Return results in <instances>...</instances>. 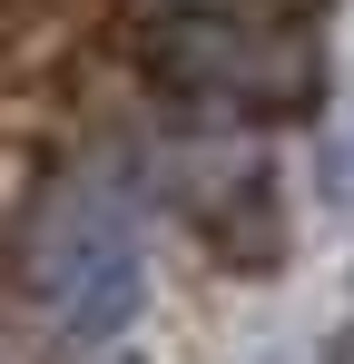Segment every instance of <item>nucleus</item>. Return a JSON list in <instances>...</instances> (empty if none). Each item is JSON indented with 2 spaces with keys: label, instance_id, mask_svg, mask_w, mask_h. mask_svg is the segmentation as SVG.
<instances>
[{
  "label": "nucleus",
  "instance_id": "f257e3e1",
  "mask_svg": "<svg viewBox=\"0 0 354 364\" xmlns=\"http://www.w3.org/2000/svg\"><path fill=\"white\" fill-rule=\"evenodd\" d=\"M30 305L69 355H109L148 315V237L109 178H59L30 217Z\"/></svg>",
  "mask_w": 354,
  "mask_h": 364
},
{
  "label": "nucleus",
  "instance_id": "f03ea898",
  "mask_svg": "<svg viewBox=\"0 0 354 364\" xmlns=\"http://www.w3.org/2000/svg\"><path fill=\"white\" fill-rule=\"evenodd\" d=\"M158 79L177 99H217V109H276L286 89H305V50H286L276 30L227 20V10H197L158 30ZM295 109V99H286Z\"/></svg>",
  "mask_w": 354,
  "mask_h": 364
},
{
  "label": "nucleus",
  "instance_id": "7ed1b4c3",
  "mask_svg": "<svg viewBox=\"0 0 354 364\" xmlns=\"http://www.w3.org/2000/svg\"><path fill=\"white\" fill-rule=\"evenodd\" d=\"M187 227L227 256L236 276H266L286 256V197L266 168H217L207 187H187Z\"/></svg>",
  "mask_w": 354,
  "mask_h": 364
},
{
  "label": "nucleus",
  "instance_id": "20e7f679",
  "mask_svg": "<svg viewBox=\"0 0 354 364\" xmlns=\"http://www.w3.org/2000/svg\"><path fill=\"white\" fill-rule=\"evenodd\" d=\"M325 364H354V325H345V335H335V355H325Z\"/></svg>",
  "mask_w": 354,
  "mask_h": 364
},
{
  "label": "nucleus",
  "instance_id": "39448f33",
  "mask_svg": "<svg viewBox=\"0 0 354 364\" xmlns=\"http://www.w3.org/2000/svg\"><path fill=\"white\" fill-rule=\"evenodd\" d=\"M99 364H138V355H118V345H109V355H99Z\"/></svg>",
  "mask_w": 354,
  "mask_h": 364
}]
</instances>
